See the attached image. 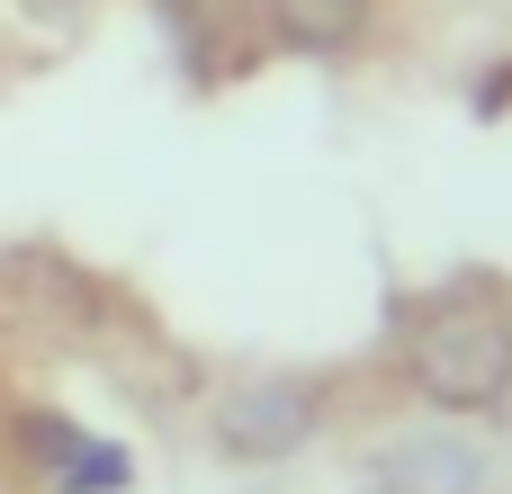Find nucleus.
Instances as JSON below:
<instances>
[{
    "label": "nucleus",
    "instance_id": "obj_1",
    "mask_svg": "<svg viewBox=\"0 0 512 494\" xmlns=\"http://www.w3.org/2000/svg\"><path fill=\"white\" fill-rule=\"evenodd\" d=\"M405 369L441 414H486V405L512 396V324L486 315V306H441V315L414 324Z\"/></svg>",
    "mask_w": 512,
    "mask_h": 494
},
{
    "label": "nucleus",
    "instance_id": "obj_4",
    "mask_svg": "<svg viewBox=\"0 0 512 494\" xmlns=\"http://www.w3.org/2000/svg\"><path fill=\"white\" fill-rule=\"evenodd\" d=\"M27 441L54 450L45 468H54L63 494H117L126 486V450H117V441H81V432H63V423H27Z\"/></svg>",
    "mask_w": 512,
    "mask_h": 494
},
{
    "label": "nucleus",
    "instance_id": "obj_2",
    "mask_svg": "<svg viewBox=\"0 0 512 494\" xmlns=\"http://www.w3.org/2000/svg\"><path fill=\"white\" fill-rule=\"evenodd\" d=\"M306 432H315V396H306V387H288V378H270V387H243V396L216 414V441H225V459H288Z\"/></svg>",
    "mask_w": 512,
    "mask_h": 494
},
{
    "label": "nucleus",
    "instance_id": "obj_3",
    "mask_svg": "<svg viewBox=\"0 0 512 494\" xmlns=\"http://www.w3.org/2000/svg\"><path fill=\"white\" fill-rule=\"evenodd\" d=\"M486 486V450L459 432H414L378 459V494H477Z\"/></svg>",
    "mask_w": 512,
    "mask_h": 494
},
{
    "label": "nucleus",
    "instance_id": "obj_5",
    "mask_svg": "<svg viewBox=\"0 0 512 494\" xmlns=\"http://www.w3.org/2000/svg\"><path fill=\"white\" fill-rule=\"evenodd\" d=\"M270 9L297 45H351L360 18H369V0H270Z\"/></svg>",
    "mask_w": 512,
    "mask_h": 494
}]
</instances>
